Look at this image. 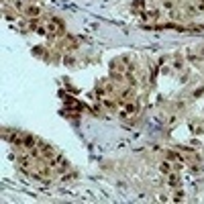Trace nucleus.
Returning a JSON list of instances; mask_svg holds the SVG:
<instances>
[{"instance_id":"nucleus-1","label":"nucleus","mask_w":204,"mask_h":204,"mask_svg":"<svg viewBox=\"0 0 204 204\" xmlns=\"http://www.w3.org/2000/svg\"><path fill=\"white\" fill-rule=\"evenodd\" d=\"M37 139L33 137V135H22V141H20V147H25V149H33L37 147Z\"/></svg>"},{"instance_id":"nucleus-2","label":"nucleus","mask_w":204,"mask_h":204,"mask_svg":"<svg viewBox=\"0 0 204 204\" xmlns=\"http://www.w3.org/2000/svg\"><path fill=\"white\" fill-rule=\"evenodd\" d=\"M135 112H137V104H135V102H129V104H125V108L121 110V119H127V117L135 115Z\"/></svg>"},{"instance_id":"nucleus-3","label":"nucleus","mask_w":204,"mask_h":204,"mask_svg":"<svg viewBox=\"0 0 204 204\" xmlns=\"http://www.w3.org/2000/svg\"><path fill=\"white\" fill-rule=\"evenodd\" d=\"M167 184H169L171 188H180V178H178V174H174V171L167 174Z\"/></svg>"},{"instance_id":"nucleus-4","label":"nucleus","mask_w":204,"mask_h":204,"mask_svg":"<svg viewBox=\"0 0 204 204\" xmlns=\"http://www.w3.org/2000/svg\"><path fill=\"white\" fill-rule=\"evenodd\" d=\"M159 171L167 176V174L171 171V163H169V161H161V163H159Z\"/></svg>"},{"instance_id":"nucleus-5","label":"nucleus","mask_w":204,"mask_h":204,"mask_svg":"<svg viewBox=\"0 0 204 204\" xmlns=\"http://www.w3.org/2000/svg\"><path fill=\"white\" fill-rule=\"evenodd\" d=\"M47 31H49V33H57V31H59V22H57V20H49V22H47Z\"/></svg>"},{"instance_id":"nucleus-6","label":"nucleus","mask_w":204,"mask_h":204,"mask_svg":"<svg viewBox=\"0 0 204 204\" xmlns=\"http://www.w3.org/2000/svg\"><path fill=\"white\" fill-rule=\"evenodd\" d=\"M167 157H169V159H174V161H178V163H184V157L180 155V153H176V151H169Z\"/></svg>"},{"instance_id":"nucleus-7","label":"nucleus","mask_w":204,"mask_h":204,"mask_svg":"<svg viewBox=\"0 0 204 204\" xmlns=\"http://www.w3.org/2000/svg\"><path fill=\"white\" fill-rule=\"evenodd\" d=\"M182 198H184V192H182V190H178V192H176V196H174V200H176V202H180Z\"/></svg>"},{"instance_id":"nucleus-8","label":"nucleus","mask_w":204,"mask_h":204,"mask_svg":"<svg viewBox=\"0 0 204 204\" xmlns=\"http://www.w3.org/2000/svg\"><path fill=\"white\" fill-rule=\"evenodd\" d=\"M174 67H176V70H182V67H184V63H182V61H180V59H176V63H174Z\"/></svg>"},{"instance_id":"nucleus-9","label":"nucleus","mask_w":204,"mask_h":204,"mask_svg":"<svg viewBox=\"0 0 204 204\" xmlns=\"http://www.w3.org/2000/svg\"><path fill=\"white\" fill-rule=\"evenodd\" d=\"M29 14H39V8H35V6H33V8H29Z\"/></svg>"},{"instance_id":"nucleus-10","label":"nucleus","mask_w":204,"mask_h":204,"mask_svg":"<svg viewBox=\"0 0 204 204\" xmlns=\"http://www.w3.org/2000/svg\"><path fill=\"white\" fill-rule=\"evenodd\" d=\"M198 10H204V2H198Z\"/></svg>"},{"instance_id":"nucleus-11","label":"nucleus","mask_w":204,"mask_h":204,"mask_svg":"<svg viewBox=\"0 0 204 204\" xmlns=\"http://www.w3.org/2000/svg\"><path fill=\"white\" fill-rule=\"evenodd\" d=\"M176 2H182V0H176Z\"/></svg>"}]
</instances>
